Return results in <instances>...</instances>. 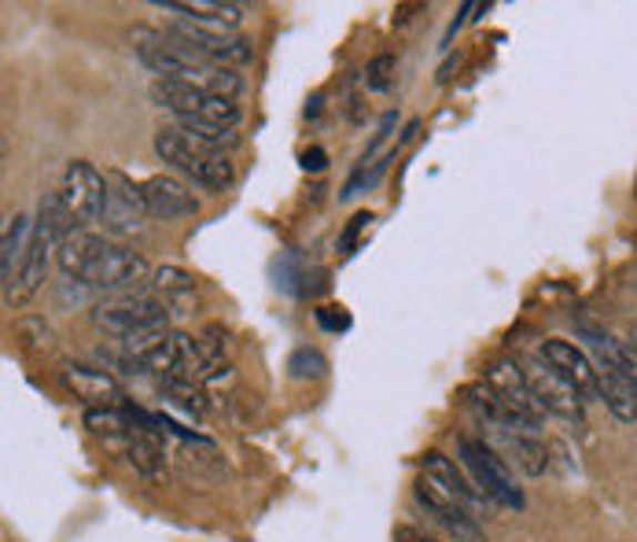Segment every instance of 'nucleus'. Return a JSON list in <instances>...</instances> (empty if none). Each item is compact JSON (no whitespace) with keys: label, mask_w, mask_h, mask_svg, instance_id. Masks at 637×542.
I'll list each match as a JSON object with an SVG mask.
<instances>
[{"label":"nucleus","mask_w":637,"mask_h":542,"mask_svg":"<svg viewBox=\"0 0 637 542\" xmlns=\"http://www.w3.org/2000/svg\"><path fill=\"white\" fill-rule=\"evenodd\" d=\"M130 41H133L136 60H141L152 74H159L162 82H184V86L211 92V97H229V100H236L243 92V78L233 71V67L206 60V56L189 49V44L170 38L166 30L136 27L130 33Z\"/></svg>","instance_id":"nucleus-1"},{"label":"nucleus","mask_w":637,"mask_h":542,"mask_svg":"<svg viewBox=\"0 0 637 542\" xmlns=\"http://www.w3.org/2000/svg\"><path fill=\"white\" fill-rule=\"evenodd\" d=\"M63 277L81 281L97 292H125L148 277V262L141 251H130L122 244H111L103 237H92L85 229H74L55 251Z\"/></svg>","instance_id":"nucleus-2"},{"label":"nucleus","mask_w":637,"mask_h":542,"mask_svg":"<svg viewBox=\"0 0 637 542\" xmlns=\"http://www.w3.org/2000/svg\"><path fill=\"white\" fill-rule=\"evenodd\" d=\"M155 152H159L162 163H170L173 170L189 174L200 189L222 192L236 178V170H233V163H229V155H222V148L184 133L181 126H159Z\"/></svg>","instance_id":"nucleus-3"},{"label":"nucleus","mask_w":637,"mask_h":542,"mask_svg":"<svg viewBox=\"0 0 637 542\" xmlns=\"http://www.w3.org/2000/svg\"><path fill=\"white\" fill-rule=\"evenodd\" d=\"M457 454L465 461V469L472 472V483H476L486 502H497L505 505V510H524V494H519L505 458L497 454L491 443L457 440Z\"/></svg>","instance_id":"nucleus-4"},{"label":"nucleus","mask_w":637,"mask_h":542,"mask_svg":"<svg viewBox=\"0 0 637 542\" xmlns=\"http://www.w3.org/2000/svg\"><path fill=\"white\" fill-rule=\"evenodd\" d=\"M166 318H170V307L162 303L159 295H125V299H114V303L97 307V314H92V321H97L103 332H111V337L119 340L166 329Z\"/></svg>","instance_id":"nucleus-5"},{"label":"nucleus","mask_w":637,"mask_h":542,"mask_svg":"<svg viewBox=\"0 0 637 542\" xmlns=\"http://www.w3.org/2000/svg\"><path fill=\"white\" fill-rule=\"evenodd\" d=\"M60 195L78 225H92L100 222L103 207H108V178H103L89 159H71L63 170Z\"/></svg>","instance_id":"nucleus-6"},{"label":"nucleus","mask_w":637,"mask_h":542,"mask_svg":"<svg viewBox=\"0 0 637 542\" xmlns=\"http://www.w3.org/2000/svg\"><path fill=\"white\" fill-rule=\"evenodd\" d=\"M170 38H178L181 44H189L206 60H218V63H247L251 60V41L240 38L233 30H222V27H203V22H170L166 27Z\"/></svg>","instance_id":"nucleus-7"},{"label":"nucleus","mask_w":637,"mask_h":542,"mask_svg":"<svg viewBox=\"0 0 637 542\" xmlns=\"http://www.w3.org/2000/svg\"><path fill=\"white\" fill-rule=\"evenodd\" d=\"M416 502L424 505L427 516H432V521L443 528L449 539H457V542H486V532L476 524V516H472L468 505H461L454 494H446L443 488H438V483H432L427 476L416 483Z\"/></svg>","instance_id":"nucleus-8"},{"label":"nucleus","mask_w":637,"mask_h":542,"mask_svg":"<svg viewBox=\"0 0 637 542\" xmlns=\"http://www.w3.org/2000/svg\"><path fill=\"white\" fill-rule=\"evenodd\" d=\"M144 192L141 184H133L122 170L108 174V207H103V229L114 237H133L144 225Z\"/></svg>","instance_id":"nucleus-9"},{"label":"nucleus","mask_w":637,"mask_h":542,"mask_svg":"<svg viewBox=\"0 0 637 542\" xmlns=\"http://www.w3.org/2000/svg\"><path fill=\"white\" fill-rule=\"evenodd\" d=\"M527 384H530V395H535L542 413H557V418H564V421H583L586 399L578 395V391L567 384L553 365H546V362L527 365Z\"/></svg>","instance_id":"nucleus-10"},{"label":"nucleus","mask_w":637,"mask_h":542,"mask_svg":"<svg viewBox=\"0 0 637 542\" xmlns=\"http://www.w3.org/2000/svg\"><path fill=\"white\" fill-rule=\"evenodd\" d=\"M542 362L557 369V373H560L583 399H600L597 362L589 359L583 348H575L572 340H546V343H542Z\"/></svg>","instance_id":"nucleus-11"},{"label":"nucleus","mask_w":637,"mask_h":542,"mask_svg":"<svg viewBox=\"0 0 637 542\" xmlns=\"http://www.w3.org/2000/svg\"><path fill=\"white\" fill-rule=\"evenodd\" d=\"M60 380H63V388L71 391L74 399L85 402L89 410L119 406V402L125 399V395H122V384L108 373V369H92V365L71 362V365L60 369Z\"/></svg>","instance_id":"nucleus-12"},{"label":"nucleus","mask_w":637,"mask_h":542,"mask_svg":"<svg viewBox=\"0 0 637 542\" xmlns=\"http://www.w3.org/2000/svg\"><path fill=\"white\" fill-rule=\"evenodd\" d=\"M144 192V207L148 214L159 218V222H178V218H192L200 211V200L192 195V189L170 174H155L141 184Z\"/></svg>","instance_id":"nucleus-13"},{"label":"nucleus","mask_w":637,"mask_h":542,"mask_svg":"<svg viewBox=\"0 0 637 542\" xmlns=\"http://www.w3.org/2000/svg\"><path fill=\"white\" fill-rule=\"evenodd\" d=\"M49 248H52V237L38 225V229H33V240L27 248V259H22V267L16 273V281L4 284V303L8 307H27L30 299L41 292L44 273H49Z\"/></svg>","instance_id":"nucleus-14"},{"label":"nucleus","mask_w":637,"mask_h":542,"mask_svg":"<svg viewBox=\"0 0 637 542\" xmlns=\"http://www.w3.org/2000/svg\"><path fill=\"white\" fill-rule=\"evenodd\" d=\"M421 469H424V476L432 480V483H438L446 494H454V499L461 502V505H468V510H476V505H483L486 499L479 494V488L472 483L465 472L457 469V461L454 458H446V454H438V451H432V454H424V461H421Z\"/></svg>","instance_id":"nucleus-15"},{"label":"nucleus","mask_w":637,"mask_h":542,"mask_svg":"<svg viewBox=\"0 0 637 542\" xmlns=\"http://www.w3.org/2000/svg\"><path fill=\"white\" fill-rule=\"evenodd\" d=\"M162 11H178L189 22H203V27H222V30H236L243 19L240 4H229V0H159Z\"/></svg>","instance_id":"nucleus-16"},{"label":"nucleus","mask_w":637,"mask_h":542,"mask_svg":"<svg viewBox=\"0 0 637 542\" xmlns=\"http://www.w3.org/2000/svg\"><path fill=\"white\" fill-rule=\"evenodd\" d=\"M497 443H502L505 465H516L524 476H546L549 451L542 440H535V435H527V432H502Z\"/></svg>","instance_id":"nucleus-17"},{"label":"nucleus","mask_w":637,"mask_h":542,"mask_svg":"<svg viewBox=\"0 0 637 542\" xmlns=\"http://www.w3.org/2000/svg\"><path fill=\"white\" fill-rule=\"evenodd\" d=\"M597 373H600V399H605V406L611 410V418L623 424H634L637 421V391L605 362H597Z\"/></svg>","instance_id":"nucleus-18"},{"label":"nucleus","mask_w":637,"mask_h":542,"mask_svg":"<svg viewBox=\"0 0 637 542\" xmlns=\"http://www.w3.org/2000/svg\"><path fill=\"white\" fill-rule=\"evenodd\" d=\"M30 240H33L30 218H27V214L8 218V225H4V251H0V270H4V284L16 281L22 259H27Z\"/></svg>","instance_id":"nucleus-19"},{"label":"nucleus","mask_w":637,"mask_h":542,"mask_svg":"<svg viewBox=\"0 0 637 542\" xmlns=\"http://www.w3.org/2000/svg\"><path fill=\"white\" fill-rule=\"evenodd\" d=\"M152 284L166 307H189L195 299V277L178 267H159L152 273Z\"/></svg>","instance_id":"nucleus-20"},{"label":"nucleus","mask_w":637,"mask_h":542,"mask_svg":"<svg viewBox=\"0 0 637 542\" xmlns=\"http://www.w3.org/2000/svg\"><path fill=\"white\" fill-rule=\"evenodd\" d=\"M162 391H166V399L178 402L181 410L195 413V418H203V413H206V395H203V388H200V380H195V377L162 380Z\"/></svg>","instance_id":"nucleus-21"},{"label":"nucleus","mask_w":637,"mask_h":542,"mask_svg":"<svg viewBox=\"0 0 637 542\" xmlns=\"http://www.w3.org/2000/svg\"><path fill=\"white\" fill-rule=\"evenodd\" d=\"M85 424L100 435H130L133 432V418L130 410L108 406V410H85Z\"/></svg>","instance_id":"nucleus-22"},{"label":"nucleus","mask_w":637,"mask_h":542,"mask_svg":"<svg viewBox=\"0 0 637 542\" xmlns=\"http://www.w3.org/2000/svg\"><path fill=\"white\" fill-rule=\"evenodd\" d=\"M287 369H292L295 380H324L328 377V359L314 348H299L292 359H287Z\"/></svg>","instance_id":"nucleus-23"},{"label":"nucleus","mask_w":637,"mask_h":542,"mask_svg":"<svg viewBox=\"0 0 637 542\" xmlns=\"http://www.w3.org/2000/svg\"><path fill=\"white\" fill-rule=\"evenodd\" d=\"M395 74H398V60L391 52H384L365 67V86L373 92H387L391 82H395Z\"/></svg>","instance_id":"nucleus-24"},{"label":"nucleus","mask_w":637,"mask_h":542,"mask_svg":"<svg viewBox=\"0 0 637 542\" xmlns=\"http://www.w3.org/2000/svg\"><path fill=\"white\" fill-rule=\"evenodd\" d=\"M373 222V214L368 211H362V214H354L351 218V225H346V233H343V240H340V251H346V255H351V248H354V240H357V233H362V229Z\"/></svg>","instance_id":"nucleus-25"},{"label":"nucleus","mask_w":637,"mask_h":542,"mask_svg":"<svg viewBox=\"0 0 637 542\" xmlns=\"http://www.w3.org/2000/svg\"><path fill=\"white\" fill-rule=\"evenodd\" d=\"M395 542H438V539H432L427 532H421V528H410V524H402L398 532H395Z\"/></svg>","instance_id":"nucleus-26"},{"label":"nucleus","mask_w":637,"mask_h":542,"mask_svg":"<svg viewBox=\"0 0 637 542\" xmlns=\"http://www.w3.org/2000/svg\"><path fill=\"white\" fill-rule=\"evenodd\" d=\"M328 310H332V307H321V310H317V321H321L324 329H346V325H351V321H346V314H328Z\"/></svg>","instance_id":"nucleus-27"},{"label":"nucleus","mask_w":637,"mask_h":542,"mask_svg":"<svg viewBox=\"0 0 637 542\" xmlns=\"http://www.w3.org/2000/svg\"><path fill=\"white\" fill-rule=\"evenodd\" d=\"M303 167L306 170H324V152H321V148H314V152L303 155Z\"/></svg>","instance_id":"nucleus-28"},{"label":"nucleus","mask_w":637,"mask_h":542,"mask_svg":"<svg viewBox=\"0 0 637 542\" xmlns=\"http://www.w3.org/2000/svg\"><path fill=\"white\" fill-rule=\"evenodd\" d=\"M627 343H630V348L637 351V321H634V325H630V340H627Z\"/></svg>","instance_id":"nucleus-29"}]
</instances>
